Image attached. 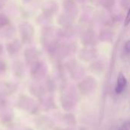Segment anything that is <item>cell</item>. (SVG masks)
<instances>
[{
    "mask_svg": "<svg viewBox=\"0 0 130 130\" xmlns=\"http://www.w3.org/2000/svg\"><path fill=\"white\" fill-rule=\"evenodd\" d=\"M130 23V8L127 12V14H126V19H125V21H124V24L126 26H127Z\"/></svg>",
    "mask_w": 130,
    "mask_h": 130,
    "instance_id": "3",
    "label": "cell"
},
{
    "mask_svg": "<svg viewBox=\"0 0 130 130\" xmlns=\"http://www.w3.org/2000/svg\"><path fill=\"white\" fill-rule=\"evenodd\" d=\"M8 23H9L8 18L5 15H4L2 14H0V28H2V27L7 25Z\"/></svg>",
    "mask_w": 130,
    "mask_h": 130,
    "instance_id": "2",
    "label": "cell"
},
{
    "mask_svg": "<svg viewBox=\"0 0 130 130\" xmlns=\"http://www.w3.org/2000/svg\"><path fill=\"white\" fill-rule=\"evenodd\" d=\"M124 50H125V52L126 53H130V40H128L126 43L125 46H124Z\"/></svg>",
    "mask_w": 130,
    "mask_h": 130,
    "instance_id": "4",
    "label": "cell"
},
{
    "mask_svg": "<svg viewBox=\"0 0 130 130\" xmlns=\"http://www.w3.org/2000/svg\"><path fill=\"white\" fill-rule=\"evenodd\" d=\"M119 130H129V129H128V126L126 125H123L121 126V128Z\"/></svg>",
    "mask_w": 130,
    "mask_h": 130,
    "instance_id": "5",
    "label": "cell"
},
{
    "mask_svg": "<svg viewBox=\"0 0 130 130\" xmlns=\"http://www.w3.org/2000/svg\"><path fill=\"white\" fill-rule=\"evenodd\" d=\"M127 85V80L125 77V75L123 73H120L117 78V85H116V93L120 94H121L123 90L125 89V88L126 87Z\"/></svg>",
    "mask_w": 130,
    "mask_h": 130,
    "instance_id": "1",
    "label": "cell"
},
{
    "mask_svg": "<svg viewBox=\"0 0 130 130\" xmlns=\"http://www.w3.org/2000/svg\"><path fill=\"white\" fill-rule=\"evenodd\" d=\"M5 2H6V0H0V8L5 5Z\"/></svg>",
    "mask_w": 130,
    "mask_h": 130,
    "instance_id": "6",
    "label": "cell"
}]
</instances>
